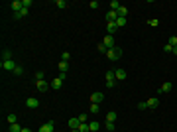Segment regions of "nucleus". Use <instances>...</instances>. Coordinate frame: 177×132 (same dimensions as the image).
Wrapping results in <instances>:
<instances>
[{"label":"nucleus","mask_w":177,"mask_h":132,"mask_svg":"<svg viewBox=\"0 0 177 132\" xmlns=\"http://www.w3.org/2000/svg\"><path fill=\"white\" fill-rule=\"evenodd\" d=\"M173 53H175V55H177V46H175V47H173Z\"/></svg>","instance_id":"45"},{"label":"nucleus","mask_w":177,"mask_h":132,"mask_svg":"<svg viewBox=\"0 0 177 132\" xmlns=\"http://www.w3.org/2000/svg\"><path fill=\"white\" fill-rule=\"evenodd\" d=\"M98 111H100V105H95V103H92L91 105V114H97Z\"/></svg>","instance_id":"29"},{"label":"nucleus","mask_w":177,"mask_h":132,"mask_svg":"<svg viewBox=\"0 0 177 132\" xmlns=\"http://www.w3.org/2000/svg\"><path fill=\"white\" fill-rule=\"evenodd\" d=\"M28 12H30V8H22L20 12H16V14H14V18H16V20H20V18H24V16H28Z\"/></svg>","instance_id":"14"},{"label":"nucleus","mask_w":177,"mask_h":132,"mask_svg":"<svg viewBox=\"0 0 177 132\" xmlns=\"http://www.w3.org/2000/svg\"><path fill=\"white\" fill-rule=\"evenodd\" d=\"M104 126H106V130H110V132H112V130H114V122H106V124H104Z\"/></svg>","instance_id":"41"},{"label":"nucleus","mask_w":177,"mask_h":132,"mask_svg":"<svg viewBox=\"0 0 177 132\" xmlns=\"http://www.w3.org/2000/svg\"><path fill=\"white\" fill-rule=\"evenodd\" d=\"M55 6H57L59 10H63V8H67V2H65V0H57V2H55Z\"/></svg>","instance_id":"27"},{"label":"nucleus","mask_w":177,"mask_h":132,"mask_svg":"<svg viewBox=\"0 0 177 132\" xmlns=\"http://www.w3.org/2000/svg\"><path fill=\"white\" fill-rule=\"evenodd\" d=\"M22 6H24V8H30V6H32V0H22Z\"/></svg>","instance_id":"39"},{"label":"nucleus","mask_w":177,"mask_h":132,"mask_svg":"<svg viewBox=\"0 0 177 132\" xmlns=\"http://www.w3.org/2000/svg\"><path fill=\"white\" fill-rule=\"evenodd\" d=\"M102 44H104L108 49H112V47H114V36H108V34H106L104 40H102Z\"/></svg>","instance_id":"4"},{"label":"nucleus","mask_w":177,"mask_h":132,"mask_svg":"<svg viewBox=\"0 0 177 132\" xmlns=\"http://www.w3.org/2000/svg\"><path fill=\"white\" fill-rule=\"evenodd\" d=\"M69 59H71V53H61V61H69Z\"/></svg>","instance_id":"35"},{"label":"nucleus","mask_w":177,"mask_h":132,"mask_svg":"<svg viewBox=\"0 0 177 132\" xmlns=\"http://www.w3.org/2000/svg\"><path fill=\"white\" fill-rule=\"evenodd\" d=\"M148 24H150L151 28H156L157 24H159V20H157V18H151V20H148Z\"/></svg>","instance_id":"34"},{"label":"nucleus","mask_w":177,"mask_h":132,"mask_svg":"<svg viewBox=\"0 0 177 132\" xmlns=\"http://www.w3.org/2000/svg\"><path fill=\"white\" fill-rule=\"evenodd\" d=\"M138 108H140V111H146V108H148V101H146V103H138Z\"/></svg>","instance_id":"38"},{"label":"nucleus","mask_w":177,"mask_h":132,"mask_svg":"<svg viewBox=\"0 0 177 132\" xmlns=\"http://www.w3.org/2000/svg\"><path fill=\"white\" fill-rule=\"evenodd\" d=\"M59 69H61V71H67V69H69V61H59Z\"/></svg>","instance_id":"26"},{"label":"nucleus","mask_w":177,"mask_h":132,"mask_svg":"<svg viewBox=\"0 0 177 132\" xmlns=\"http://www.w3.org/2000/svg\"><path fill=\"white\" fill-rule=\"evenodd\" d=\"M118 20V12H114V10H108L106 12V22L110 24V22H116Z\"/></svg>","instance_id":"7"},{"label":"nucleus","mask_w":177,"mask_h":132,"mask_svg":"<svg viewBox=\"0 0 177 132\" xmlns=\"http://www.w3.org/2000/svg\"><path fill=\"white\" fill-rule=\"evenodd\" d=\"M98 51H100V53H106V51H108V47H106L104 44L100 41V44H98Z\"/></svg>","instance_id":"32"},{"label":"nucleus","mask_w":177,"mask_h":132,"mask_svg":"<svg viewBox=\"0 0 177 132\" xmlns=\"http://www.w3.org/2000/svg\"><path fill=\"white\" fill-rule=\"evenodd\" d=\"M0 67H2L4 71H12L14 73V69L18 67V63H16L14 59H8V61H0Z\"/></svg>","instance_id":"2"},{"label":"nucleus","mask_w":177,"mask_h":132,"mask_svg":"<svg viewBox=\"0 0 177 132\" xmlns=\"http://www.w3.org/2000/svg\"><path fill=\"white\" fill-rule=\"evenodd\" d=\"M89 8L97 10V8H98V2H97V0H91V2H89Z\"/></svg>","instance_id":"36"},{"label":"nucleus","mask_w":177,"mask_h":132,"mask_svg":"<svg viewBox=\"0 0 177 132\" xmlns=\"http://www.w3.org/2000/svg\"><path fill=\"white\" fill-rule=\"evenodd\" d=\"M167 44H169V46H173V47H175V46H177V36H171V38H169V41H167Z\"/></svg>","instance_id":"33"},{"label":"nucleus","mask_w":177,"mask_h":132,"mask_svg":"<svg viewBox=\"0 0 177 132\" xmlns=\"http://www.w3.org/2000/svg\"><path fill=\"white\" fill-rule=\"evenodd\" d=\"M114 85H116L114 81H106V87H108V89H114Z\"/></svg>","instance_id":"43"},{"label":"nucleus","mask_w":177,"mask_h":132,"mask_svg":"<svg viewBox=\"0 0 177 132\" xmlns=\"http://www.w3.org/2000/svg\"><path fill=\"white\" fill-rule=\"evenodd\" d=\"M36 87H38V91H41V93H45L47 89H49V85H47L45 81H36Z\"/></svg>","instance_id":"9"},{"label":"nucleus","mask_w":177,"mask_h":132,"mask_svg":"<svg viewBox=\"0 0 177 132\" xmlns=\"http://www.w3.org/2000/svg\"><path fill=\"white\" fill-rule=\"evenodd\" d=\"M43 77H45L43 71H36V81H43Z\"/></svg>","instance_id":"31"},{"label":"nucleus","mask_w":177,"mask_h":132,"mask_svg":"<svg viewBox=\"0 0 177 132\" xmlns=\"http://www.w3.org/2000/svg\"><path fill=\"white\" fill-rule=\"evenodd\" d=\"M14 122H18V116L16 114H8V124H14Z\"/></svg>","instance_id":"28"},{"label":"nucleus","mask_w":177,"mask_h":132,"mask_svg":"<svg viewBox=\"0 0 177 132\" xmlns=\"http://www.w3.org/2000/svg\"><path fill=\"white\" fill-rule=\"evenodd\" d=\"M104 99V95L102 93H92L91 95V103H95V105H100V101Z\"/></svg>","instance_id":"5"},{"label":"nucleus","mask_w":177,"mask_h":132,"mask_svg":"<svg viewBox=\"0 0 177 132\" xmlns=\"http://www.w3.org/2000/svg\"><path fill=\"white\" fill-rule=\"evenodd\" d=\"M89 128H91V132H97L98 128H100V124H98V120H91V122H89Z\"/></svg>","instance_id":"19"},{"label":"nucleus","mask_w":177,"mask_h":132,"mask_svg":"<svg viewBox=\"0 0 177 132\" xmlns=\"http://www.w3.org/2000/svg\"><path fill=\"white\" fill-rule=\"evenodd\" d=\"M8 59H14V53L10 49H4L2 51V61H8Z\"/></svg>","instance_id":"15"},{"label":"nucleus","mask_w":177,"mask_h":132,"mask_svg":"<svg viewBox=\"0 0 177 132\" xmlns=\"http://www.w3.org/2000/svg\"><path fill=\"white\" fill-rule=\"evenodd\" d=\"M10 132H22V128H20L18 122H14V124H10V128H8Z\"/></svg>","instance_id":"25"},{"label":"nucleus","mask_w":177,"mask_h":132,"mask_svg":"<svg viewBox=\"0 0 177 132\" xmlns=\"http://www.w3.org/2000/svg\"><path fill=\"white\" fill-rule=\"evenodd\" d=\"M14 75H18V77H20V75H24V67H22V65H18L16 69H14Z\"/></svg>","instance_id":"30"},{"label":"nucleus","mask_w":177,"mask_h":132,"mask_svg":"<svg viewBox=\"0 0 177 132\" xmlns=\"http://www.w3.org/2000/svg\"><path fill=\"white\" fill-rule=\"evenodd\" d=\"M104 79H106V81H114V79H116V73H114V71H106Z\"/></svg>","instance_id":"22"},{"label":"nucleus","mask_w":177,"mask_h":132,"mask_svg":"<svg viewBox=\"0 0 177 132\" xmlns=\"http://www.w3.org/2000/svg\"><path fill=\"white\" fill-rule=\"evenodd\" d=\"M26 106H28V108H38V106H39V101L33 99V97H30V99H26Z\"/></svg>","instance_id":"6"},{"label":"nucleus","mask_w":177,"mask_h":132,"mask_svg":"<svg viewBox=\"0 0 177 132\" xmlns=\"http://www.w3.org/2000/svg\"><path fill=\"white\" fill-rule=\"evenodd\" d=\"M114 73H116V81H124L126 79V71L124 69H116Z\"/></svg>","instance_id":"16"},{"label":"nucleus","mask_w":177,"mask_h":132,"mask_svg":"<svg viewBox=\"0 0 177 132\" xmlns=\"http://www.w3.org/2000/svg\"><path fill=\"white\" fill-rule=\"evenodd\" d=\"M126 22H128V20H126V18H120V16H118V20L114 22V24H116L118 28H124V26H126Z\"/></svg>","instance_id":"23"},{"label":"nucleus","mask_w":177,"mask_h":132,"mask_svg":"<svg viewBox=\"0 0 177 132\" xmlns=\"http://www.w3.org/2000/svg\"><path fill=\"white\" fill-rule=\"evenodd\" d=\"M120 6H122V4H120L118 0H112V2H110V10H114V12H118V10H120Z\"/></svg>","instance_id":"20"},{"label":"nucleus","mask_w":177,"mask_h":132,"mask_svg":"<svg viewBox=\"0 0 177 132\" xmlns=\"http://www.w3.org/2000/svg\"><path fill=\"white\" fill-rule=\"evenodd\" d=\"M106 57H108L110 61H118L120 57H122V49H120V47H112V49L106 51Z\"/></svg>","instance_id":"1"},{"label":"nucleus","mask_w":177,"mask_h":132,"mask_svg":"<svg viewBox=\"0 0 177 132\" xmlns=\"http://www.w3.org/2000/svg\"><path fill=\"white\" fill-rule=\"evenodd\" d=\"M59 79L65 81V79H67V71H61V73H59Z\"/></svg>","instance_id":"42"},{"label":"nucleus","mask_w":177,"mask_h":132,"mask_svg":"<svg viewBox=\"0 0 177 132\" xmlns=\"http://www.w3.org/2000/svg\"><path fill=\"white\" fill-rule=\"evenodd\" d=\"M38 132H53V122H51V120H49V122H45V124L41 126Z\"/></svg>","instance_id":"11"},{"label":"nucleus","mask_w":177,"mask_h":132,"mask_svg":"<svg viewBox=\"0 0 177 132\" xmlns=\"http://www.w3.org/2000/svg\"><path fill=\"white\" fill-rule=\"evenodd\" d=\"M171 87H173V83H169V81H165L163 85L159 87V93H169V91H171Z\"/></svg>","instance_id":"13"},{"label":"nucleus","mask_w":177,"mask_h":132,"mask_svg":"<svg viewBox=\"0 0 177 132\" xmlns=\"http://www.w3.org/2000/svg\"><path fill=\"white\" fill-rule=\"evenodd\" d=\"M22 132H33L32 128H28V126H24V128H22Z\"/></svg>","instance_id":"44"},{"label":"nucleus","mask_w":177,"mask_h":132,"mask_svg":"<svg viewBox=\"0 0 177 132\" xmlns=\"http://www.w3.org/2000/svg\"><path fill=\"white\" fill-rule=\"evenodd\" d=\"M163 51H167V53H173V46H169V44H165V46H163Z\"/></svg>","instance_id":"37"},{"label":"nucleus","mask_w":177,"mask_h":132,"mask_svg":"<svg viewBox=\"0 0 177 132\" xmlns=\"http://www.w3.org/2000/svg\"><path fill=\"white\" fill-rule=\"evenodd\" d=\"M116 32H118V26L114 24V22H110V24H106V34H108V36H114Z\"/></svg>","instance_id":"8"},{"label":"nucleus","mask_w":177,"mask_h":132,"mask_svg":"<svg viewBox=\"0 0 177 132\" xmlns=\"http://www.w3.org/2000/svg\"><path fill=\"white\" fill-rule=\"evenodd\" d=\"M79 120H81V122H89V116H87V114H79Z\"/></svg>","instance_id":"40"},{"label":"nucleus","mask_w":177,"mask_h":132,"mask_svg":"<svg viewBox=\"0 0 177 132\" xmlns=\"http://www.w3.org/2000/svg\"><path fill=\"white\" fill-rule=\"evenodd\" d=\"M10 8H12V10H14V14H16V12H20V10H22L24 6H22V2H20V0H14L12 4H10Z\"/></svg>","instance_id":"12"},{"label":"nucleus","mask_w":177,"mask_h":132,"mask_svg":"<svg viewBox=\"0 0 177 132\" xmlns=\"http://www.w3.org/2000/svg\"><path fill=\"white\" fill-rule=\"evenodd\" d=\"M118 16H120V18H126V16H128V8H126V6H120V10H118Z\"/></svg>","instance_id":"21"},{"label":"nucleus","mask_w":177,"mask_h":132,"mask_svg":"<svg viewBox=\"0 0 177 132\" xmlns=\"http://www.w3.org/2000/svg\"><path fill=\"white\" fill-rule=\"evenodd\" d=\"M114 120H116V112L112 111V112H108V114H106V122H114Z\"/></svg>","instance_id":"24"},{"label":"nucleus","mask_w":177,"mask_h":132,"mask_svg":"<svg viewBox=\"0 0 177 132\" xmlns=\"http://www.w3.org/2000/svg\"><path fill=\"white\" fill-rule=\"evenodd\" d=\"M61 87H63V81L59 79V77L51 81V89H55V91H57V89H61Z\"/></svg>","instance_id":"17"},{"label":"nucleus","mask_w":177,"mask_h":132,"mask_svg":"<svg viewBox=\"0 0 177 132\" xmlns=\"http://www.w3.org/2000/svg\"><path fill=\"white\" fill-rule=\"evenodd\" d=\"M157 105H159V99H157V97L148 99V108H157Z\"/></svg>","instance_id":"10"},{"label":"nucleus","mask_w":177,"mask_h":132,"mask_svg":"<svg viewBox=\"0 0 177 132\" xmlns=\"http://www.w3.org/2000/svg\"><path fill=\"white\" fill-rule=\"evenodd\" d=\"M77 132H91V128H89V122H81L77 128Z\"/></svg>","instance_id":"18"},{"label":"nucleus","mask_w":177,"mask_h":132,"mask_svg":"<svg viewBox=\"0 0 177 132\" xmlns=\"http://www.w3.org/2000/svg\"><path fill=\"white\" fill-rule=\"evenodd\" d=\"M79 124H81V120H79V116H73V118H69V122H67V126L71 128V132H77Z\"/></svg>","instance_id":"3"}]
</instances>
